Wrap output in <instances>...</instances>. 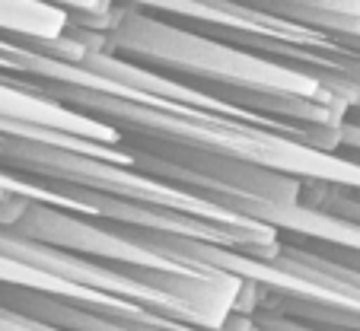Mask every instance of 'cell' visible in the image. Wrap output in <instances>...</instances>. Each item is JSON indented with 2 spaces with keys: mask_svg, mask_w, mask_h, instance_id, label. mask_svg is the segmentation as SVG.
I'll use <instances>...</instances> for the list:
<instances>
[{
  "mask_svg": "<svg viewBox=\"0 0 360 331\" xmlns=\"http://www.w3.org/2000/svg\"><path fill=\"white\" fill-rule=\"evenodd\" d=\"M83 29H93L102 45L128 61L198 83V86H236L281 96H306V99H345L313 77L274 64L262 54L243 51L236 45H226L211 35L157 20L141 10L122 7V4H115V10L102 22H89Z\"/></svg>",
  "mask_w": 360,
  "mask_h": 331,
  "instance_id": "1",
  "label": "cell"
},
{
  "mask_svg": "<svg viewBox=\"0 0 360 331\" xmlns=\"http://www.w3.org/2000/svg\"><path fill=\"white\" fill-rule=\"evenodd\" d=\"M0 306L16 312V316L55 325V328L64 331H207L185 322H143V318H131L112 309H96V306L70 303V299L51 297V293H39L29 290V287H10V284H0ZM217 331H259V325H255V318L249 312H236Z\"/></svg>",
  "mask_w": 360,
  "mask_h": 331,
  "instance_id": "2",
  "label": "cell"
},
{
  "mask_svg": "<svg viewBox=\"0 0 360 331\" xmlns=\"http://www.w3.org/2000/svg\"><path fill=\"white\" fill-rule=\"evenodd\" d=\"M70 26V13L39 0H0V35L32 41H58Z\"/></svg>",
  "mask_w": 360,
  "mask_h": 331,
  "instance_id": "3",
  "label": "cell"
},
{
  "mask_svg": "<svg viewBox=\"0 0 360 331\" xmlns=\"http://www.w3.org/2000/svg\"><path fill=\"white\" fill-rule=\"evenodd\" d=\"M39 4H48V7H58L64 13H70L74 22H102L105 16L115 10V0H39Z\"/></svg>",
  "mask_w": 360,
  "mask_h": 331,
  "instance_id": "4",
  "label": "cell"
},
{
  "mask_svg": "<svg viewBox=\"0 0 360 331\" xmlns=\"http://www.w3.org/2000/svg\"><path fill=\"white\" fill-rule=\"evenodd\" d=\"M335 156L360 166V124H351V122L341 124V137H338V147H335Z\"/></svg>",
  "mask_w": 360,
  "mask_h": 331,
  "instance_id": "5",
  "label": "cell"
},
{
  "mask_svg": "<svg viewBox=\"0 0 360 331\" xmlns=\"http://www.w3.org/2000/svg\"><path fill=\"white\" fill-rule=\"evenodd\" d=\"M0 331H64V328L35 322V318H26V316H16V312H10V309L0 306Z\"/></svg>",
  "mask_w": 360,
  "mask_h": 331,
  "instance_id": "6",
  "label": "cell"
},
{
  "mask_svg": "<svg viewBox=\"0 0 360 331\" xmlns=\"http://www.w3.org/2000/svg\"><path fill=\"white\" fill-rule=\"evenodd\" d=\"M259 331H319V328H309L303 322H293V318H281V316H268V312H252Z\"/></svg>",
  "mask_w": 360,
  "mask_h": 331,
  "instance_id": "7",
  "label": "cell"
}]
</instances>
